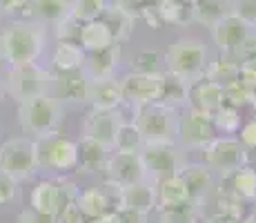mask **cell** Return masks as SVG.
<instances>
[{
	"mask_svg": "<svg viewBox=\"0 0 256 223\" xmlns=\"http://www.w3.org/2000/svg\"><path fill=\"white\" fill-rule=\"evenodd\" d=\"M47 43V32L40 23L16 21L0 34V58L9 67H20L36 63Z\"/></svg>",
	"mask_w": 256,
	"mask_h": 223,
	"instance_id": "1",
	"label": "cell"
},
{
	"mask_svg": "<svg viewBox=\"0 0 256 223\" xmlns=\"http://www.w3.org/2000/svg\"><path fill=\"white\" fill-rule=\"evenodd\" d=\"M62 103L58 98L42 94V96L29 98L24 103H18V121L27 134H34L36 138L54 134L62 123Z\"/></svg>",
	"mask_w": 256,
	"mask_h": 223,
	"instance_id": "2",
	"label": "cell"
},
{
	"mask_svg": "<svg viewBox=\"0 0 256 223\" xmlns=\"http://www.w3.org/2000/svg\"><path fill=\"white\" fill-rule=\"evenodd\" d=\"M165 65H167V74L192 85L194 81L203 78L205 67H208V49H205L203 43L194 41V38L176 41L167 52Z\"/></svg>",
	"mask_w": 256,
	"mask_h": 223,
	"instance_id": "3",
	"label": "cell"
},
{
	"mask_svg": "<svg viewBox=\"0 0 256 223\" xmlns=\"http://www.w3.org/2000/svg\"><path fill=\"white\" fill-rule=\"evenodd\" d=\"M34 154H36V170L56 172V174H65V172L76 170V161H78L76 141H72V138L62 136L58 132L34 141Z\"/></svg>",
	"mask_w": 256,
	"mask_h": 223,
	"instance_id": "4",
	"label": "cell"
},
{
	"mask_svg": "<svg viewBox=\"0 0 256 223\" xmlns=\"http://www.w3.org/2000/svg\"><path fill=\"white\" fill-rule=\"evenodd\" d=\"M140 136L145 143H160V141H176L178 130V112L165 103H150V105L136 107V121Z\"/></svg>",
	"mask_w": 256,
	"mask_h": 223,
	"instance_id": "5",
	"label": "cell"
},
{
	"mask_svg": "<svg viewBox=\"0 0 256 223\" xmlns=\"http://www.w3.org/2000/svg\"><path fill=\"white\" fill-rule=\"evenodd\" d=\"M140 163L145 167L147 181L152 185L165 181V178L178 176L180 167L185 165L183 152L178 150L176 141H160V143H145L138 152Z\"/></svg>",
	"mask_w": 256,
	"mask_h": 223,
	"instance_id": "6",
	"label": "cell"
},
{
	"mask_svg": "<svg viewBox=\"0 0 256 223\" xmlns=\"http://www.w3.org/2000/svg\"><path fill=\"white\" fill-rule=\"evenodd\" d=\"M49 85H52V74L47 69H42L40 65H36V63L12 67L7 74V81H4V89L18 103L47 94Z\"/></svg>",
	"mask_w": 256,
	"mask_h": 223,
	"instance_id": "7",
	"label": "cell"
},
{
	"mask_svg": "<svg viewBox=\"0 0 256 223\" xmlns=\"http://www.w3.org/2000/svg\"><path fill=\"white\" fill-rule=\"evenodd\" d=\"M0 172L14 181H27L36 174V154L34 141L27 138H9L0 145Z\"/></svg>",
	"mask_w": 256,
	"mask_h": 223,
	"instance_id": "8",
	"label": "cell"
},
{
	"mask_svg": "<svg viewBox=\"0 0 256 223\" xmlns=\"http://www.w3.org/2000/svg\"><path fill=\"white\" fill-rule=\"evenodd\" d=\"M203 152L205 165L210 170H216L220 176L240 170L250 161V150L236 138H214L208 147H203Z\"/></svg>",
	"mask_w": 256,
	"mask_h": 223,
	"instance_id": "9",
	"label": "cell"
},
{
	"mask_svg": "<svg viewBox=\"0 0 256 223\" xmlns=\"http://www.w3.org/2000/svg\"><path fill=\"white\" fill-rule=\"evenodd\" d=\"M78 196V187L74 181H38L36 187L32 190V207L42 214L58 216L67 201H74Z\"/></svg>",
	"mask_w": 256,
	"mask_h": 223,
	"instance_id": "10",
	"label": "cell"
},
{
	"mask_svg": "<svg viewBox=\"0 0 256 223\" xmlns=\"http://www.w3.org/2000/svg\"><path fill=\"white\" fill-rule=\"evenodd\" d=\"M122 101H130L134 107L150 105V103L160 101L163 92V74H127L120 81Z\"/></svg>",
	"mask_w": 256,
	"mask_h": 223,
	"instance_id": "11",
	"label": "cell"
},
{
	"mask_svg": "<svg viewBox=\"0 0 256 223\" xmlns=\"http://www.w3.org/2000/svg\"><path fill=\"white\" fill-rule=\"evenodd\" d=\"M102 176H105V185L112 187H127L147 181L140 156L125 154V152H116L107 158L105 167H102Z\"/></svg>",
	"mask_w": 256,
	"mask_h": 223,
	"instance_id": "12",
	"label": "cell"
},
{
	"mask_svg": "<svg viewBox=\"0 0 256 223\" xmlns=\"http://www.w3.org/2000/svg\"><path fill=\"white\" fill-rule=\"evenodd\" d=\"M176 138L180 145L192 147V150H203L216 138V130L212 125V118L205 114H198L194 110H185V114L178 116V130Z\"/></svg>",
	"mask_w": 256,
	"mask_h": 223,
	"instance_id": "13",
	"label": "cell"
},
{
	"mask_svg": "<svg viewBox=\"0 0 256 223\" xmlns=\"http://www.w3.org/2000/svg\"><path fill=\"white\" fill-rule=\"evenodd\" d=\"M122 123V116L118 110H92L85 114V121H82V132L87 138L102 143L112 150L114 147V138L116 132Z\"/></svg>",
	"mask_w": 256,
	"mask_h": 223,
	"instance_id": "14",
	"label": "cell"
},
{
	"mask_svg": "<svg viewBox=\"0 0 256 223\" xmlns=\"http://www.w3.org/2000/svg\"><path fill=\"white\" fill-rule=\"evenodd\" d=\"M252 34V27L243 23L238 16L230 14L223 21H218L212 27V38L214 45L225 54V56H234V52L245 43V38Z\"/></svg>",
	"mask_w": 256,
	"mask_h": 223,
	"instance_id": "15",
	"label": "cell"
},
{
	"mask_svg": "<svg viewBox=\"0 0 256 223\" xmlns=\"http://www.w3.org/2000/svg\"><path fill=\"white\" fill-rule=\"evenodd\" d=\"M187 103H190V110L205 114V116H214L220 107L225 105L223 98V87L216 85V83L208 81V78H198L194 81L187 89Z\"/></svg>",
	"mask_w": 256,
	"mask_h": 223,
	"instance_id": "16",
	"label": "cell"
},
{
	"mask_svg": "<svg viewBox=\"0 0 256 223\" xmlns=\"http://www.w3.org/2000/svg\"><path fill=\"white\" fill-rule=\"evenodd\" d=\"M116 210H132L140 214H150L156 210V190L150 181L136 185L116 187Z\"/></svg>",
	"mask_w": 256,
	"mask_h": 223,
	"instance_id": "17",
	"label": "cell"
},
{
	"mask_svg": "<svg viewBox=\"0 0 256 223\" xmlns=\"http://www.w3.org/2000/svg\"><path fill=\"white\" fill-rule=\"evenodd\" d=\"M52 85L56 87L58 101L65 103H87V89H90V78L82 69L76 72H56L52 74Z\"/></svg>",
	"mask_w": 256,
	"mask_h": 223,
	"instance_id": "18",
	"label": "cell"
},
{
	"mask_svg": "<svg viewBox=\"0 0 256 223\" xmlns=\"http://www.w3.org/2000/svg\"><path fill=\"white\" fill-rule=\"evenodd\" d=\"M180 181L185 183L187 192H190L192 205L198 207L205 203L210 190H212V172L208 165H200V163H185L178 172Z\"/></svg>",
	"mask_w": 256,
	"mask_h": 223,
	"instance_id": "19",
	"label": "cell"
},
{
	"mask_svg": "<svg viewBox=\"0 0 256 223\" xmlns=\"http://www.w3.org/2000/svg\"><path fill=\"white\" fill-rule=\"evenodd\" d=\"M78 147V161H76V172L80 174H94V172H102L107 158H110V147L102 143L94 141V138L82 136L76 143Z\"/></svg>",
	"mask_w": 256,
	"mask_h": 223,
	"instance_id": "20",
	"label": "cell"
},
{
	"mask_svg": "<svg viewBox=\"0 0 256 223\" xmlns=\"http://www.w3.org/2000/svg\"><path fill=\"white\" fill-rule=\"evenodd\" d=\"M87 103H92L94 110H118V105L122 103L120 83L114 76L100 78V81H90Z\"/></svg>",
	"mask_w": 256,
	"mask_h": 223,
	"instance_id": "21",
	"label": "cell"
},
{
	"mask_svg": "<svg viewBox=\"0 0 256 223\" xmlns=\"http://www.w3.org/2000/svg\"><path fill=\"white\" fill-rule=\"evenodd\" d=\"M118 63H120V45H112L110 49H102V52L90 54L85 58V65H82V72L90 81H100V78H112L114 72L118 69Z\"/></svg>",
	"mask_w": 256,
	"mask_h": 223,
	"instance_id": "22",
	"label": "cell"
},
{
	"mask_svg": "<svg viewBox=\"0 0 256 223\" xmlns=\"http://www.w3.org/2000/svg\"><path fill=\"white\" fill-rule=\"evenodd\" d=\"M78 45L82 47L85 54H96L102 49H110L112 45H116L114 34L102 21H94L80 25V36H78Z\"/></svg>",
	"mask_w": 256,
	"mask_h": 223,
	"instance_id": "23",
	"label": "cell"
},
{
	"mask_svg": "<svg viewBox=\"0 0 256 223\" xmlns=\"http://www.w3.org/2000/svg\"><path fill=\"white\" fill-rule=\"evenodd\" d=\"M154 190H156V210L192 205L190 192H187L185 183L180 181V176H172V178H165V181L156 183Z\"/></svg>",
	"mask_w": 256,
	"mask_h": 223,
	"instance_id": "24",
	"label": "cell"
},
{
	"mask_svg": "<svg viewBox=\"0 0 256 223\" xmlns=\"http://www.w3.org/2000/svg\"><path fill=\"white\" fill-rule=\"evenodd\" d=\"M100 21L112 29L116 43H125L127 38L132 36V29H134V14H132V9H127L122 3L107 5Z\"/></svg>",
	"mask_w": 256,
	"mask_h": 223,
	"instance_id": "25",
	"label": "cell"
},
{
	"mask_svg": "<svg viewBox=\"0 0 256 223\" xmlns=\"http://www.w3.org/2000/svg\"><path fill=\"white\" fill-rule=\"evenodd\" d=\"M225 183H228L230 194L238 196L240 201H256V170L250 165H243L240 170L232 172V174L223 176Z\"/></svg>",
	"mask_w": 256,
	"mask_h": 223,
	"instance_id": "26",
	"label": "cell"
},
{
	"mask_svg": "<svg viewBox=\"0 0 256 223\" xmlns=\"http://www.w3.org/2000/svg\"><path fill=\"white\" fill-rule=\"evenodd\" d=\"M232 14V0H198L192 5V21L214 27L218 21Z\"/></svg>",
	"mask_w": 256,
	"mask_h": 223,
	"instance_id": "27",
	"label": "cell"
},
{
	"mask_svg": "<svg viewBox=\"0 0 256 223\" xmlns=\"http://www.w3.org/2000/svg\"><path fill=\"white\" fill-rule=\"evenodd\" d=\"M76 203L85 219H96V216L112 210V199L107 196V192L102 187H87V190L78 192Z\"/></svg>",
	"mask_w": 256,
	"mask_h": 223,
	"instance_id": "28",
	"label": "cell"
},
{
	"mask_svg": "<svg viewBox=\"0 0 256 223\" xmlns=\"http://www.w3.org/2000/svg\"><path fill=\"white\" fill-rule=\"evenodd\" d=\"M85 58L87 54L78 43H58L54 49L52 65L56 72H76V69H82Z\"/></svg>",
	"mask_w": 256,
	"mask_h": 223,
	"instance_id": "29",
	"label": "cell"
},
{
	"mask_svg": "<svg viewBox=\"0 0 256 223\" xmlns=\"http://www.w3.org/2000/svg\"><path fill=\"white\" fill-rule=\"evenodd\" d=\"M32 14L40 25H58L72 16V0H32Z\"/></svg>",
	"mask_w": 256,
	"mask_h": 223,
	"instance_id": "30",
	"label": "cell"
},
{
	"mask_svg": "<svg viewBox=\"0 0 256 223\" xmlns=\"http://www.w3.org/2000/svg\"><path fill=\"white\" fill-rule=\"evenodd\" d=\"M208 81L216 83V85L225 87L230 83L238 81V61H234L232 56H223L218 61H214L210 67H205V74H203Z\"/></svg>",
	"mask_w": 256,
	"mask_h": 223,
	"instance_id": "31",
	"label": "cell"
},
{
	"mask_svg": "<svg viewBox=\"0 0 256 223\" xmlns=\"http://www.w3.org/2000/svg\"><path fill=\"white\" fill-rule=\"evenodd\" d=\"M142 145H145V141H142L138 127H136L134 123L122 121L116 132V138H114V150L125 152V154H138Z\"/></svg>",
	"mask_w": 256,
	"mask_h": 223,
	"instance_id": "32",
	"label": "cell"
},
{
	"mask_svg": "<svg viewBox=\"0 0 256 223\" xmlns=\"http://www.w3.org/2000/svg\"><path fill=\"white\" fill-rule=\"evenodd\" d=\"M156 14H158L160 23L170 25H185L192 21V7L180 0H158Z\"/></svg>",
	"mask_w": 256,
	"mask_h": 223,
	"instance_id": "33",
	"label": "cell"
},
{
	"mask_svg": "<svg viewBox=\"0 0 256 223\" xmlns=\"http://www.w3.org/2000/svg\"><path fill=\"white\" fill-rule=\"evenodd\" d=\"M105 7L107 0H72V18L80 25L100 21Z\"/></svg>",
	"mask_w": 256,
	"mask_h": 223,
	"instance_id": "34",
	"label": "cell"
},
{
	"mask_svg": "<svg viewBox=\"0 0 256 223\" xmlns=\"http://www.w3.org/2000/svg\"><path fill=\"white\" fill-rule=\"evenodd\" d=\"M187 89H190V85H187L185 81L172 76V74H163V92H160L158 103H165V105H170V107L187 103Z\"/></svg>",
	"mask_w": 256,
	"mask_h": 223,
	"instance_id": "35",
	"label": "cell"
},
{
	"mask_svg": "<svg viewBox=\"0 0 256 223\" xmlns=\"http://www.w3.org/2000/svg\"><path fill=\"white\" fill-rule=\"evenodd\" d=\"M212 125H214L216 132L236 134L240 130V112L232 105H223L214 116H212Z\"/></svg>",
	"mask_w": 256,
	"mask_h": 223,
	"instance_id": "36",
	"label": "cell"
},
{
	"mask_svg": "<svg viewBox=\"0 0 256 223\" xmlns=\"http://www.w3.org/2000/svg\"><path fill=\"white\" fill-rule=\"evenodd\" d=\"M158 212V223H198V207L183 205V207H163Z\"/></svg>",
	"mask_w": 256,
	"mask_h": 223,
	"instance_id": "37",
	"label": "cell"
},
{
	"mask_svg": "<svg viewBox=\"0 0 256 223\" xmlns=\"http://www.w3.org/2000/svg\"><path fill=\"white\" fill-rule=\"evenodd\" d=\"M252 87H248L243 81H234L230 85L223 87V98L225 105H232L236 110H240L243 105H250V98H252Z\"/></svg>",
	"mask_w": 256,
	"mask_h": 223,
	"instance_id": "38",
	"label": "cell"
},
{
	"mask_svg": "<svg viewBox=\"0 0 256 223\" xmlns=\"http://www.w3.org/2000/svg\"><path fill=\"white\" fill-rule=\"evenodd\" d=\"M216 214H225V216H232V219L240 221L245 216V203L238 196L220 190L218 199H216Z\"/></svg>",
	"mask_w": 256,
	"mask_h": 223,
	"instance_id": "39",
	"label": "cell"
},
{
	"mask_svg": "<svg viewBox=\"0 0 256 223\" xmlns=\"http://www.w3.org/2000/svg\"><path fill=\"white\" fill-rule=\"evenodd\" d=\"M132 72L136 74H160V56L158 52L145 49L136 56V61L132 63Z\"/></svg>",
	"mask_w": 256,
	"mask_h": 223,
	"instance_id": "40",
	"label": "cell"
},
{
	"mask_svg": "<svg viewBox=\"0 0 256 223\" xmlns=\"http://www.w3.org/2000/svg\"><path fill=\"white\" fill-rule=\"evenodd\" d=\"M56 36L58 43H78V36H80V23H76L74 18H65L56 25Z\"/></svg>",
	"mask_w": 256,
	"mask_h": 223,
	"instance_id": "41",
	"label": "cell"
},
{
	"mask_svg": "<svg viewBox=\"0 0 256 223\" xmlns=\"http://www.w3.org/2000/svg\"><path fill=\"white\" fill-rule=\"evenodd\" d=\"M232 14L250 27H256V0H232Z\"/></svg>",
	"mask_w": 256,
	"mask_h": 223,
	"instance_id": "42",
	"label": "cell"
},
{
	"mask_svg": "<svg viewBox=\"0 0 256 223\" xmlns=\"http://www.w3.org/2000/svg\"><path fill=\"white\" fill-rule=\"evenodd\" d=\"M82 221H85V216H82L76 199L67 201L65 205H62V210L58 212V216H56V223H82Z\"/></svg>",
	"mask_w": 256,
	"mask_h": 223,
	"instance_id": "43",
	"label": "cell"
},
{
	"mask_svg": "<svg viewBox=\"0 0 256 223\" xmlns=\"http://www.w3.org/2000/svg\"><path fill=\"white\" fill-rule=\"evenodd\" d=\"M238 81H243L248 87L256 89V56L238 61Z\"/></svg>",
	"mask_w": 256,
	"mask_h": 223,
	"instance_id": "44",
	"label": "cell"
},
{
	"mask_svg": "<svg viewBox=\"0 0 256 223\" xmlns=\"http://www.w3.org/2000/svg\"><path fill=\"white\" fill-rule=\"evenodd\" d=\"M16 183L18 181H14L12 176H7L4 172H0V205H4V203L16 199V192H18Z\"/></svg>",
	"mask_w": 256,
	"mask_h": 223,
	"instance_id": "45",
	"label": "cell"
},
{
	"mask_svg": "<svg viewBox=\"0 0 256 223\" xmlns=\"http://www.w3.org/2000/svg\"><path fill=\"white\" fill-rule=\"evenodd\" d=\"M238 132H240L238 141L243 143L248 150H256V116H252L248 123H243Z\"/></svg>",
	"mask_w": 256,
	"mask_h": 223,
	"instance_id": "46",
	"label": "cell"
},
{
	"mask_svg": "<svg viewBox=\"0 0 256 223\" xmlns=\"http://www.w3.org/2000/svg\"><path fill=\"white\" fill-rule=\"evenodd\" d=\"M18 223H56V216L42 214V212L34 210V207H27L18 214Z\"/></svg>",
	"mask_w": 256,
	"mask_h": 223,
	"instance_id": "47",
	"label": "cell"
},
{
	"mask_svg": "<svg viewBox=\"0 0 256 223\" xmlns=\"http://www.w3.org/2000/svg\"><path fill=\"white\" fill-rule=\"evenodd\" d=\"M234 56L240 58V61H245V58H254L256 56V36L250 34V36L245 38V43L234 52Z\"/></svg>",
	"mask_w": 256,
	"mask_h": 223,
	"instance_id": "48",
	"label": "cell"
},
{
	"mask_svg": "<svg viewBox=\"0 0 256 223\" xmlns=\"http://www.w3.org/2000/svg\"><path fill=\"white\" fill-rule=\"evenodd\" d=\"M120 212V223H147V214L140 212H132V210H118Z\"/></svg>",
	"mask_w": 256,
	"mask_h": 223,
	"instance_id": "49",
	"label": "cell"
},
{
	"mask_svg": "<svg viewBox=\"0 0 256 223\" xmlns=\"http://www.w3.org/2000/svg\"><path fill=\"white\" fill-rule=\"evenodd\" d=\"M87 223H120V212L110 210V212H105V214L96 216V219H87Z\"/></svg>",
	"mask_w": 256,
	"mask_h": 223,
	"instance_id": "50",
	"label": "cell"
},
{
	"mask_svg": "<svg viewBox=\"0 0 256 223\" xmlns=\"http://www.w3.org/2000/svg\"><path fill=\"white\" fill-rule=\"evenodd\" d=\"M27 0H0V14H14L20 7H24Z\"/></svg>",
	"mask_w": 256,
	"mask_h": 223,
	"instance_id": "51",
	"label": "cell"
},
{
	"mask_svg": "<svg viewBox=\"0 0 256 223\" xmlns=\"http://www.w3.org/2000/svg\"><path fill=\"white\" fill-rule=\"evenodd\" d=\"M142 16L147 18V23H150L152 27H158L160 25V18H158V14H156V7H142Z\"/></svg>",
	"mask_w": 256,
	"mask_h": 223,
	"instance_id": "52",
	"label": "cell"
},
{
	"mask_svg": "<svg viewBox=\"0 0 256 223\" xmlns=\"http://www.w3.org/2000/svg\"><path fill=\"white\" fill-rule=\"evenodd\" d=\"M208 223H238L236 219H232V216H225V214H212L210 219H208Z\"/></svg>",
	"mask_w": 256,
	"mask_h": 223,
	"instance_id": "53",
	"label": "cell"
},
{
	"mask_svg": "<svg viewBox=\"0 0 256 223\" xmlns=\"http://www.w3.org/2000/svg\"><path fill=\"white\" fill-rule=\"evenodd\" d=\"M238 223H256V212H254V214H245Z\"/></svg>",
	"mask_w": 256,
	"mask_h": 223,
	"instance_id": "54",
	"label": "cell"
},
{
	"mask_svg": "<svg viewBox=\"0 0 256 223\" xmlns=\"http://www.w3.org/2000/svg\"><path fill=\"white\" fill-rule=\"evenodd\" d=\"M250 105H252V110H254V116H256V89L252 92V98H250Z\"/></svg>",
	"mask_w": 256,
	"mask_h": 223,
	"instance_id": "55",
	"label": "cell"
},
{
	"mask_svg": "<svg viewBox=\"0 0 256 223\" xmlns=\"http://www.w3.org/2000/svg\"><path fill=\"white\" fill-rule=\"evenodd\" d=\"M150 0H130V5H147Z\"/></svg>",
	"mask_w": 256,
	"mask_h": 223,
	"instance_id": "56",
	"label": "cell"
},
{
	"mask_svg": "<svg viewBox=\"0 0 256 223\" xmlns=\"http://www.w3.org/2000/svg\"><path fill=\"white\" fill-rule=\"evenodd\" d=\"M2 94H4V81L0 78V101H2Z\"/></svg>",
	"mask_w": 256,
	"mask_h": 223,
	"instance_id": "57",
	"label": "cell"
},
{
	"mask_svg": "<svg viewBox=\"0 0 256 223\" xmlns=\"http://www.w3.org/2000/svg\"><path fill=\"white\" fill-rule=\"evenodd\" d=\"M180 3H185V5H190V7H192V5H196L198 0H180Z\"/></svg>",
	"mask_w": 256,
	"mask_h": 223,
	"instance_id": "58",
	"label": "cell"
},
{
	"mask_svg": "<svg viewBox=\"0 0 256 223\" xmlns=\"http://www.w3.org/2000/svg\"><path fill=\"white\" fill-rule=\"evenodd\" d=\"M254 203H256V201H254Z\"/></svg>",
	"mask_w": 256,
	"mask_h": 223,
	"instance_id": "59",
	"label": "cell"
}]
</instances>
